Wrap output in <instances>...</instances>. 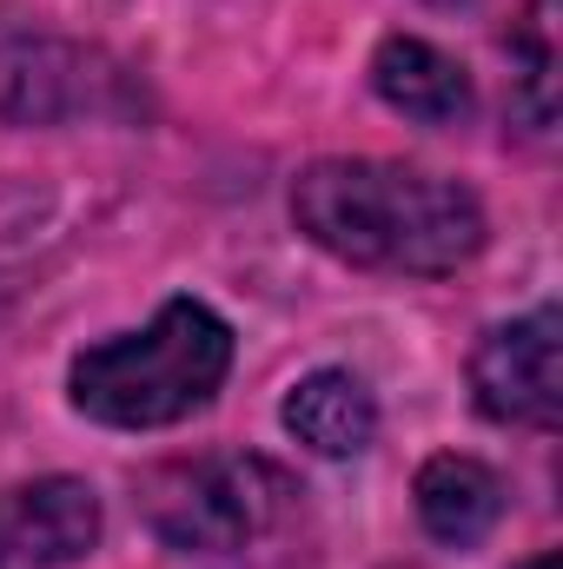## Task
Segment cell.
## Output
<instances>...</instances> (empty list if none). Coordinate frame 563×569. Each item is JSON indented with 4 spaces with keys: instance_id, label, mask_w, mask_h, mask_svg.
<instances>
[{
    "instance_id": "obj_1",
    "label": "cell",
    "mask_w": 563,
    "mask_h": 569,
    "mask_svg": "<svg viewBox=\"0 0 563 569\" xmlns=\"http://www.w3.org/2000/svg\"><path fill=\"white\" fill-rule=\"evenodd\" d=\"M292 226L378 279H451L491 246L484 199L412 159H312L292 179Z\"/></svg>"
},
{
    "instance_id": "obj_2",
    "label": "cell",
    "mask_w": 563,
    "mask_h": 569,
    "mask_svg": "<svg viewBox=\"0 0 563 569\" xmlns=\"http://www.w3.org/2000/svg\"><path fill=\"white\" fill-rule=\"evenodd\" d=\"M233 351H239L233 325L206 298L179 291L146 325L87 345L67 365V405L87 425H107V430L186 425L233 378Z\"/></svg>"
},
{
    "instance_id": "obj_3",
    "label": "cell",
    "mask_w": 563,
    "mask_h": 569,
    "mask_svg": "<svg viewBox=\"0 0 563 569\" xmlns=\"http://www.w3.org/2000/svg\"><path fill=\"white\" fill-rule=\"evenodd\" d=\"M298 503L292 470L253 450H206V457H179L159 463L140 483L146 530L166 550L186 557H233L259 537H273Z\"/></svg>"
},
{
    "instance_id": "obj_4",
    "label": "cell",
    "mask_w": 563,
    "mask_h": 569,
    "mask_svg": "<svg viewBox=\"0 0 563 569\" xmlns=\"http://www.w3.org/2000/svg\"><path fill=\"white\" fill-rule=\"evenodd\" d=\"M563 318L557 305H537L524 318H504L471 351V405L484 425L504 430H557L563 378H557Z\"/></svg>"
},
{
    "instance_id": "obj_5",
    "label": "cell",
    "mask_w": 563,
    "mask_h": 569,
    "mask_svg": "<svg viewBox=\"0 0 563 569\" xmlns=\"http://www.w3.org/2000/svg\"><path fill=\"white\" fill-rule=\"evenodd\" d=\"M100 490L87 477H27L0 490V569H73L100 543Z\"/></svg>"
},
{
    "instance_id": "obj_6",
    "label": "cell",
    "mask_w": 563,
    "mask_h": 569,
    "mask_svg": "<svg viewBox=\"0 0 563 569\" xmlns=\"http://www.w3.org/2000/svg\"><path fill=\"white\" fill-rule=\"evenodd\" d=\"M372 93L412 120V127H471L477 120V80L464 73V60H451L437 40L424 33H385L372 53Z\"/></svg>"
},
{
    "instance_id": "obj_7",
    "label": "cell",
    "mask_w": 563,
    "mask_h": 569,
    "mask_svg": "<svg viewBox=\"0 0 563 569\" xmlns=\"http://www.w3.org/2000/svg\"><path fill=\"white\" fill-rule=\"evenodd\" d=\"M412 503H418V523H424L431 543H444V550H477V543L504 523L511 490H504V477H497L484 457H471V450H437V457H424L418 477H412Z\"/></svg>"
},
{
    "instance_id": "obj_8",
    "label": "cell",
    "mask_w": 563,
    "mask_h": 569,
    "mask_svg": "<svg viewBox=\"0 0 563 569\" xmlns=\"http://www.w3.org/2000/svg\"><path fill=\"white\" fill-rule=\"evenodd\" d=\"M279 425H285V437L305 443L312 457H358V450H372V437H378V398H372V385H365L358 371L318 365V371H305V378L285 391Z\"/></svg>"
},
{
    "instance_id": "obj_9",
    "label": "cell",
    "mask_w": 563,
    "mask_h": 569,
    "mask_svg": "<svg viewBox=\"0 0 563 569\" xmlns=\"http://www.w3.org/2000/svg\"><path fill=\"white\" fill-rule=\"evenodd\" d=\"M511 53H517V100H524V120L537 127V133H551V87H557V47H551V0H531V13H524V27H517V40H511Z\"/></svg>"
},
{
    "instance_id": "obj_10",
    "label": "cell",
    "mask_w": 563,
    "mask_h": 569,
    "mask_svg": "<svg viewBox=\"0 0 563 569\" xmlns=\"http://www.w3.org/2000/svg\"><path fill=\"white\" fill-rule=\"evenodd\" d=\"M517 569H563V557H557V550H537L531 563H517Z\"/></svg>"
},
{
    "instance_id": "obj_11",
    "label": "cell",
    "mask_w": 563,
    "mask_h": 569,
    "mask_svg": "<svg viewBox=\"0 0 563 569\" xmlns=\"http://www.w3.org/2000/svg\"><path fill=\"white\" fill-rule=\"evenodd\" d=\"M437 7H477V0H437Z\"/></svg>"
}]
</instances>
